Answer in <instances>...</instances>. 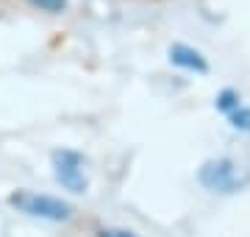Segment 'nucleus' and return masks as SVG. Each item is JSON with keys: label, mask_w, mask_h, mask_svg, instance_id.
<instances>
[{"label": "nucleus", "mask_w": 250, "mask_h": 237, "mask_svg": "<svg viewBox=\"0 0 250 237\" xmlns=\"http://www.w3.org/2000/svg\"><path fill=\"white\" fill-rule=\"evenodd\" d=\"M100 237H131V232H100Z\"/></svg>", "instance_id": "obj_7"}, {"label": "nucleus", "mask_w": 250, "mask_h": 237, "mask_svg": "<svg viewBox=\"0 0 250 237\" xmlns=\"http://www.w3.org/2000/svg\"><path fill=\"white\" fill-rule=\"evenodd\" d=\"M11 207H17L20 212L25 215H34V218L42 220H67L72 215V207L62 198H53V195H39V192H14L11 195Z\"/></svg>", "instance_id": "obj_1"}, {"label": "nucleus", "mask_w": 250, "mask_h": 237, "mask_svg": "<svg viewBox=\"0 0 250 237\" xmlns=\"http://www.w3.org/2000/svg\"><path fill=\"white\" fill-rule=\"evenodd\" d=\"M200 182L214 192H233L248 182V176L231 159H211L200 167Z\"/></svg>", "instance_id": "obj_2"}, {"label": "nucleus", "mask_w": 250, "mask_h": 237, "mask_svg": "<svg viewBox=\"0 0 250 237\" xmlns=\"http://www.w3.org/2000/svg\"><path fill=\"white\" fill-rule=\"evenodd\" d=\"M25 3H31L34 9L50 11V14H59V11L67 9V0H25Z\"/></svg>", "instance_id": "obj_5"}, {"label": "nucleus", "mask_w": 250, "mask_h": 237, "mask_svg": "<svg viewBox=\"0 0 250 237\" xmlns=\"http://www.w3.org/2000/svg\"><path fill=\"white\" fill-rule=\"evenodd\" d=\"M53 167H56V179L72 192H83L86 190V176H83V159L72 151H56L53 154Z\"/></svg>", "instance_id": "obj_3"}, {"label": "nucleus", "mask_w": 250, "mask_h": 237, "mask_svg": "<svg viewBox=\"0 0 250 237\" xmlns=\"http://www.w3.org/2000/svg\"><path fill=\"white\" fill-rule=\"evenodd\" d=\"M231 120H233V126H236V128L250 131V109H248V106H239V109L231 115Z\"/></svg>", "instance_id": "obj_6"}, {"label": "nucleus", "mask_w": 250, "mask_h": 237, "mask_svg": "<svg viewBox=\"0 0 250 237\" xmlns=\"http://www.w3.org/2000/svg\"><path fill=\"white\" fill-rule=\"evenodd\" d=\"M170 56H172V62L175 64H181V67H189V70H197V73H203L206 67V59L197 50H192V47H187V45H172L170 47Z\"/></svg>", "instance_id": "obj_4"}]
</instances>
